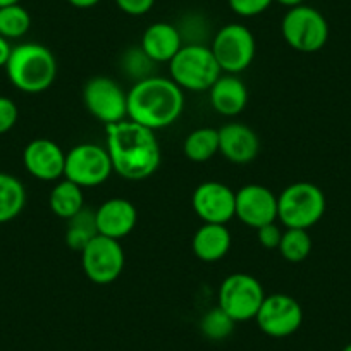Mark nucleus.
Masks as SVG:
<instances>
[{
  "label": "nucleus",
  "instance_id": "nucleus-1",
  "mask_svg": "<svg viewBox=\"0 0 351 351\" xmlns=\"http://www.w3.org/2000/svg\"><path fill=\"white\" fill-rule=\"evenodd\" d=\"M107 154L114 172L128 181H143L157 172L162 160L160 143L152 130L134 123L119 121L107 124Z\"/></svg>",
  "mask_w": 351,
  "mask_h": 351
},
{
  "label": "nucleus",
  "instance_id": "nucleus-2",
  "mask_svg": "<svg viewBox=\"0 0 351 351\" xmlns=\"http://www.w3.org/2000/svg\"><path fill=\"white\" fill-rule=\"evenodd\" d=\"M184 93L171 77L148 76L128 92V117L148 130H164L180 119Z\"/></svg>",
  "mask_w": 351,
  "mask_h": 351
},
{
  "label": "nucleus",
  "instance_id": "nucleus-3",
  "mask_svg": "<svg viewBox=\"0 0 351 351\" xmlns=\"http://www.w3.org/2000/svg\"><path fill=\"white\" fill-rule=\"evenodd\" d=\"M12 86L23 93H42L49 90L57 76V60L52 50L40 43L12 47L5 66Z\"/></svg>",
  "mask_w": 351,
  "mask_h": 351
},
{
  "label": "nucleus",
  "instance_id": "nucleus-4",
  "mask_svg": "<svg viewBox=\"0 0 351 351\" xmlns=\"http://www.w3.org/2000/svg\"><path fill=\"white\" fill-rule=\"evenodd\" d=\"M169 73L181 90L190 92H204L210 90L212 84L221 77L222 71L212 53L210 47L202 43L183 45L169 62Z\"/></svg>",
  "mask_w": 351,
  "mask_h": 351
},
{
  "label": "nucleus",
  "instance_id": "nucleus-5",
  "mask_svg": "<svg viewBox=\"0 0 351 351\" xmlns=\"http://www.w3.org/2000/svg\"><path fill=\"white\" fill-rule=\"evenodd\" d=\"M326 212V195L313 183H293L278 197V219L285 228L310 229Z\"/></svg>",
  "mask_w": 351,
  "mask_h": 351
},
{
  "label": "nucleus",
  "instance_id": "nucleus-6",
  "mask_svg": "<svg viewBox=\"0 0 351 351\" xmlns=\"http://www.w3.org/2000/svg\"><path fill=\"white\" fill-rule=\"evenodd\" d=\"M281 33L293 50L313 53L324 49L329 40V25L322 12L303 4L288 9L282 18Z\"/></svg>",
  "mask_w": 351,
  "mask_h": 351
},
{
  "label": "nucleus",
  "instance_id": "nucleus-7",
  "mask_svg": "<svg viewBox=\"0 0 351 351\" xmlns=\"http://www.w3.org/2000/svg\"><path fill=\"white\" fill-rule=\"evenodd\" d=\"M210 50L221 71L226 74H239L248 69L255 59L256 42L245 25L231 23L219 29L212 40Z\"/></svg>",
  "mask_w": 351,
  "mask_h": 351
},
{
  "label": "nucleus",
  "instance_id": "nucleus-8",
  "mask_svg": "<svg viewBox=\"0 0 351 351\" xmlns=\"http://www.w3.org/2000/svg\"><path fill=\"white\" fill-rule=\"evenodd\" d=\"M265 293L253 276L234 272L222 281L219 288V305L234 322L255 319L262 306Z\"/></svg>",
  "mask_w": 351,
  "mask_h": 351
},
{
  "label": "nucleus",
  "instance_id": "nucleus-9",
  "mask_svg": "<svg viewBox=\"0 0 351 351\" xmlns=\"http://www.w3.org/2000/svg\"><path fill=\"white\" fill-rule=\"evenodd\" d=\"M114 172L106 147L80 143L66 154L64 178L81 188H93L106 183Z\"/></svg>",
  "mask_w": 351,
  "mask_h": 351
},
{
  "label": "nucleus",
  "instance_id": "nucleus-10",
  "mask_svg": "<svg viewBox=\"0 0 351 351\" xmlns=\"http://www.w3.org/2000/svg\"><path fill=\"white\" fill-rule=\"evenodd\" d=\"M124 250L117 239L97 234L81 250V265L86 278L95 285H110L124 271Z\"/></svg>",
  "mask_w": 351,
  "mask_h": 351
},
{
  "label": "nucleus",
  "instance_id": "nucleus-11",
  "mask_svg": "<svg viewBox=\"0 0 351 351\" xmlns=\"http://www.w3.org/2000/svg\"><path fill=\"white\" fill-rule=\"evenodd\" d=\"M83 102L88 112L106 126L128 117V93L112 77L95 76L88 80L83 88Z\"/></svg>",
  "mask_w": 351,
  "mask_h": 351
},
{
  "label": "nucleus",
  "instance_id": "nucleus-12",
  "mask_svg": "<svg viewBox=\"0 0 351 351\" xmlns=\"http://www.w3.org/2000/svg\"><path fill=\"white\" fill-rule=\"evenodd\" d=\"M260 330L271 337H288L302 327L303 308L289 295H265L255 317Z\"/></svg>",
  "mask_w": 351,
  "mask_h": 351
},
{
  "label": "nucleus",
  "instance_id": "nucleus-13",
  "mask_svg": "<svg viewBox=\"0 0 351 351\" xmlns=\"http://www.w3.org/2000/svg\"><path fill=\"white\" fill-rule=\"evenodd\" d=\"M191 205L202 222L228 224L234 217L236 193L224 183L205 181L195 188Z\"/></svg>",
  "mask_w": 351,
  "mask_h": 351
},
{
  "label": "nucleus",
  "instance_id": "nucleus-14",
  "mask_svg": "<svg viewBox=\"0 0 351 351\" xmlns=\"http://www.w3.org/2000/svg\"><path fill=\"white\" fill-rule=\"evenodd\" d=\"M238 217L248 228L258 229L278 219V197L262 184H246L236 191V210Z\"/></svg>",
  "mask_w": 351,
  "mask_h": 351
},
{
  "label": "nucleus",
  "instance_id": "nucleus-15",
  "mask_svg": "<svg viewBox=\"0 0 351 351\" xmlns=\"http://www.w3.org/2000/svg\"><path fill=\"white\" fill-rule=\"evenodd\" d=\"M23 164L35 180L57 181L64 178L66 154L56 141L49 138H36L25 147Z\"/></svg>",
  "mask_w": 351,
  "mask_h": 351
},
{
  "label": "nucleus",
  "instance_id": "nucleus-16",
  "mask_svg": "<svg viewBox=\"0 0 351 351\" xmlns=\"http://www.w3.org/2000/svg\"><path fill=\"white\" fill-rule=\"evenodd\" d=\"M99 234L112 239H123L131 234L138 222V210L126 198H110L95 210Z\"/></svg>",
  "mask_w": 351,
  "mask_h": 351
},
{
  "label": "nucleus",
  "instance_id": "nucleus-17",
  "mask_svg": "<svg viewBox=\"0 0 351 351\" xmlns=\"http://www.w3.org/2000/svg\"><path fill=\"white\" fill-rule=\"evenodd\" d=\"M219 152L232 164L245 165L258 155L260 140L246 124L229 123L219 130Z\"/></svg>",
  "mask_w": 351,
  "mask_h": 351
},
{
  "label": "nucleus",
  "instance_id": "nucleus-18",
  "mask_svg": "<svg viewBox=\"0 0 351 351\" xmlns=\"http://www.w3.org/2000/svg\"><path fill=\"white\" fill-rule=\"evenodd\" d=\"M183 47V35L171 23H154L148 26L141 36L140 49L150 60L171 62Z\"/></svg>",
  "mask_w": 351,
  "mask_h": 351
},
{
  "label": "nucleus",
  "instance_id": "nucleus-19",
  "mask_svg": "<svg viewBox=\"0 0 351 351\" xmlns=\"http://www.w3.org/2000/svg\"><path fill=\"white\" fill-rule=\"evenodd\" d=\"M210 106L217 114L226 117H234L245 110L248 104V88L238 74H224L215 81L208 90Z\"/></svg>",
  "mask_w": 351,
  "mask_h": 351
},
{
  "label": "nucleus",
  "instance_id": "nucleus-20",
  "mask_svg": "<svg viewBox=\"0 0 351 351\" xmlns=\"http://www.w3.org/2000/svg\"><path fill=\"white\" fill-rule=\"evenodd\" d=\"M231 232L226 224H204L197 229L193 236V253L202 262L214 263L224 258L231 250Z\"/></svg>",
  "mask_w": 351,
  "mask_h": 351
},
{
  "label": "nucleus",
  "instance_id": "nucleus-21",
  "mask_svg": "<svg viewBox=\"0 0 351 351\" xmlns=\"http://www.w3.org/2000/svg\"><path fill=\"white\" fill-rule=\"evenodd\" d=\"M49 205L50 210L57 217L64 219V221H69L71 217H74L77 212H81L84 208L83 188L64 178L50 191Z\"/></svg>",
  "mask_w": 351,
  "mask_h": 351
},
{
  "label": "nucleus",
  "instance_id": "nucleus-22",
  "mask_svg": "<svg viewBox=\"0 0 351 351\" xmlns=\"http://www.w3.org/2000/svg\"><path fill=\"white\" fill-rule=\"evenodd\" d=\"M26 205L25 184L16 176L0 172V224L18 217Z\"/></svg>",
  "mask_w": 351,
  "mask_h": 351
},
{
  "label": "nucleus",
  "instance_id": "nucleus-23",
  "mask_svg": "<svg viewBox=\"0 0 351 351\" xmlns=\"http://www.w3.org/2000/svg\"><path fill=\"white\" fill-rule=\"evenodd\" d=\"M183 152L191 162H207L219 152V130L214 128H198L191 131L183 143Z\"/></svg>",
  "mask_w": 351,
  "mask_h": 351
},
{
  "label": "nucleus",
  "instance_id": "nucleus-24",
  "mask_svg": "<svg viewBox=\"0 0 351 351\" xmlns=\"http://www.w3.org/2000/svg\"><path fill=\"white\" fill-rule=\"evenodd\" d=\"M97 234H99V231H97L95 212L83 208L67 221L66 243L71 250L81 252Z\"/></svg>",
  "mask_w": 351,
  "mask_h": 351
},
{
  "label": "nucleus",
  "instance_id": "nucleus-25",
  "mask_svg": "<svg viewBox=\"0 0 351 351\" xmlns=\"http://www.w3.org/2000/svg\"><path fill=\"white\" fill-rule=\"evenodd\" d=\"M278 250L282 258L291 263H300L308 258L312 252V236L308 234V229L286 228Z\"/></svg>",
  "mask_w": 351,
  "mask_h": 351
},
{
  "label": "nucleus",
  "instance_id": "nucleus-26",
  "mask_svg": "<svg viewBox=\"0 0 351 351\" xmlns=\"http://www.w3.org/2000/svg\"><path fill=\"white\" fill-rule=\"evenodd\" d=\"M32 28V16L21 4L0 8V36L16 40L25 36Z\"/></svg>",
  "mask_w": 351,
  "mask_h": 351
},
{
  "label": "nucleus",
  "instance_id": "nucleus-27",
  "mask_svg": "<svg viewBox=\"0 0 351 351\" xmlns=\"http://www.w3.org/2000/svg\"><path fill=\"white\" fill-rule=\"evenodd\" d=\"M234 320L221 306H214L204 313L200 320V329L208 339L222 341L234 330Z\"/></svg>",
  "mask_w": 351,
  "mask_h": 351
},
{
  "label": "nucleus",
  "instance_id": "nucleus-28",
  "mask_svg": "<svg viewBox=\"0 0 351 351\" xmlns=\"http://www.w3.org/2000/svg\"><path fill=\"white\" fill-rule=\"evenodd\" d=\"M229 8L241 18H253L267 11L274 0H228Z\"/></svg>",
  "mask_w": 351,
  "mask_h": 351
},
{
  "label": "nucleus",
  "instance_id": "nucleus-29",
  "mask_svg": "<svg viewBox=\"0 0 351 351\" xmlns=\"http://www.w3.org/2000/svg\"><path fill=\"white\" fill-rule=\"evenodd\" d=\"M19 117L18 106L9 97L0 95V134H5L16 126Z\"/></svg>",
  "mask_w": 351,
  "mask_h": 351
},
{
  "label": "nucleus",
  "instance_id": "nucleus-30",
  "mask_svg": "<svg viewBox=\"0 0 351 351\" xmlns=\"http://www.w3.org/2000/svg\"><path fill=\"white\" fill-rule=\"evenodd\" d=\"M256 238H258V243L263 248L278 250L282 238V231L276 222H271V224H265L256 229Z\"/></svg>",
  "mask_w": 351,
  "mask_h": 351
},
{
  "label": "nucleus",
  "instance_id": "nucleus-31",
  "mask_svg": "<svg viewBox=\"0 0 351 351\" xmlns=\"http://www.w3.org/2000/svg\"><path fill=\"white\" fill-rule=\"evenodd\" d=\"M114 2L128 16L147 14L155 4V0H114Z\"/></svg>",
  "mask_w": 351,
  "mask_h": 351
},
{
  "label": "nucleus",
  "instance_id": "nucleus-32",
  "mask_svg": "<svg viewBox=\"0 0 351 351\" xmlns=\"http://www.w3.org/2000/svg\"><path fill=\"white\" fill-rule=\"evenodd\" d=\"M11 52H12L11 42H9L8 38H4V36H0V69L8 66Z\"/></svg>",
  "mask_w": 351,
  "mask_h": 351
},
{
  "label": "nucleus",
  "instance_id": "nucleus-33",
  "mask_svg": "<svg viewBox=\"0 0 351 351\" xmlns=\"http://www.w3.org/2000/svg\"><path fill=\"white\" fill-rule=\"evenodd\" d=\"M67 2L76 9H92L99 4L100 0H67Z\"/></svg>",
  "mask_w": 351,
  "mask_h": 351
},
{
  "label": "nucleus",
  "instance_id": "nucleus-34",
  "mask_svg": "<svg viewBox=\"0 0 351 351\" xmlns=\"http://www.w3.org/2000/svg\"><path fill=\"white\" fill-rule=\"evenodd\" d=\"M274 2H278L279 5H282V8L293 9V8H298V5H303L305 0H274Z\"/></svg>",
  "mask_w": 351,
  "mask_h": 351
},
{
  "label": "nucleus",
  "instance_id": "nucleus-35",
  "mask_svg": "<svg viewBox=\"0 0 351 351\" xmlns=\"http://www.w3.org/2000/svg\"><path fill=\"white\" fill-rule=\"evenodd\" d=\"M21 0H0V8H8V5H14L19 4Z\"/></svg>",
  "mask_w": 351,
  "mask_h": 351
},
{
  "label": "nucleus",
  "instance_id": "nucleus-36",
  "mask_svg": "<svg viewBox=\"0 0 351 351\" xmlns=\"http://www.w3.org/2000/svg\"><path fill=\"white\" fill-rule=\"evenodd\" d=\"M343 351H351V343H350V344H346V346L343 348Z\"/></svg>",
  "mask_w": 351,
  "mask_h": 351
}]
</instances>
